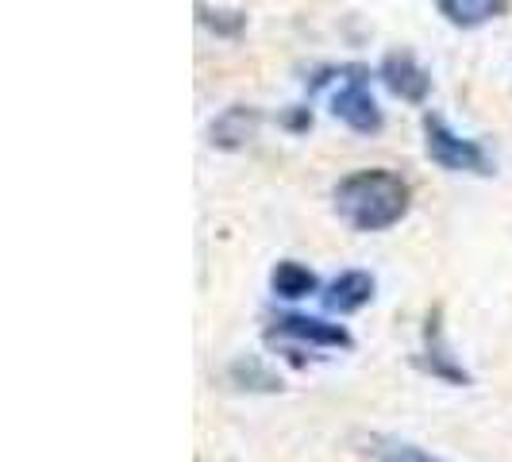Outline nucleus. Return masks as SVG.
<instances>
[{
	"mask_svg": "<svg viewBox=\"0 0 512 462\" xmlns=\"http://www.w3.org/2000/svg\"><path fill=\"white\" fill-rule=\"evenodd\" d=\"M258 128V112L255 108H228L216 124H212V143L216 147H239L243 139H251Z\"/></svg>",
	"mask_w": 512,
	"mask_h": 462,
	"instance_id": "1a4fd4ad",
	"label": "nucleus"
},
{
	"mask_svg": "<svg viewBox=\"0 0 512 462\" xmlns=\"http://www.w3.org/2000/svg\"><path fill=\"white\" fill-rule=\"evenodd\" d=\"M270 285H274V293L285 297V301H301V297L320 289L316 274L308 266H301V262H278L274 274H270Z\"/></svg>",
	"mask_w": 512,
	"mask_h": 462,
	"instance_id": "6e6552de",
	"label": "nucleus"
},
{
	"mask_svg": "<svg viewBox=\"0 0 512 462\" xmlns=\"http://www.w3.org/2000/svg\"><path fill=\"white\" fill-rule=\"evenodd\" d=\"M270 335H285V339H297V343H308V347H324V351H347L355 343L343 324H328L320 316H282Z\"/></svg>",
	"mask_w": 512,
	"mask_h": 462,
	"instance_id": "39448f33",
	"label": "nucleus"
},
{
	"mask_svg": "<svg viewBox=\"0 0 512 462\" xmlns=\"http://www.w3.org/2000/svg\"><path fill=\"white\" fill-rule=\"evenodd\" d=\"M370 297H374V278L362 274V270H347V274H339V278L328 285L324 308L347 316V312H359L362 305H370Z\"/></svg>",
	"mask_w": 512,
	"mask_h": 462,
	"instance_id": "423d86ee",
	"label": "nucleus"
},
{
	"mask_svg": "<svg viewBox=\"0 0 512 462\" xmlns=\"http://www.w3.org/2000/svg\"><path fill=\"white\" fill-rule=\"evenodd\" d=\"M512 0H439V12L455 27H482L509 12Z\"/></svg>",
	"mask_w": 512,
	"mask_h": 462,
	"instance_id": "0eeeda50",
	"label": "nucleus"
},
{
	"mask_svg": "<svg viewBox=\"0 0 512 462\" xmlns=\"http://www.w3.org/2000/svg\"><path fill=\"white\" fill-rule=\"evenodd\" d=\"M335 212L355 231H385L405 220L409 185L393 170H355L335 185Z\"/></svg>",
	"mask_w": 512,
	"mask_h": 462,
	"instance_id": "f257e3e1",
	"label": "nucleus"
},
{
	"mask_svg": "<svg viewBox=\"0 0 512 462\" xmlns=\"http://www.w3.org/2000/svg\"><path fill=\"white\" fill-rule=\"evenodd\" d=\"M382 81L389 85V93H397L401 101H409V104H424L428 93H432V74H428L409 51L385 54Z\"/></svg>",
	"mask_w": 512,
	"mask_h": 462,
	"instance_id": "20e7f679",
	"label": "nucleus"
},
{
	"mask_svg": "<svg viewBox=\"0 0 512 462\" xmlns=\"http://www.w3.org/2000/svg\"><path fill=\"white\" fill-rule=\"evenodd\" d=\"M332 112H335V120H343L347 128L362 131V135L382 128V108L374 101V93H370L362 70H359V77H347V81L339 85V93L332 97Z\"/></svg>",
	"mask_w": 512,
	"mask_h": 462,
	"instance_id": "7ed1b4c3",
	"label": "nucleus"
},
{
	"mask_svg": "<svg viewBox=\"0 0 512 462\" xmlns=\"http://www.w3.org/2000/svg\"><path fill=\"white\" fill-rule=\"evenodd\" d=\"M424 147L428 158L451 174H493V158L478 139L451 131L439 116H424Z\"/></svg>",
	"mask_w": 512,
	"mask_h": 462,
	"instance_id": "f03ea898",
	"label": "nucleus"
}]
</instances>
